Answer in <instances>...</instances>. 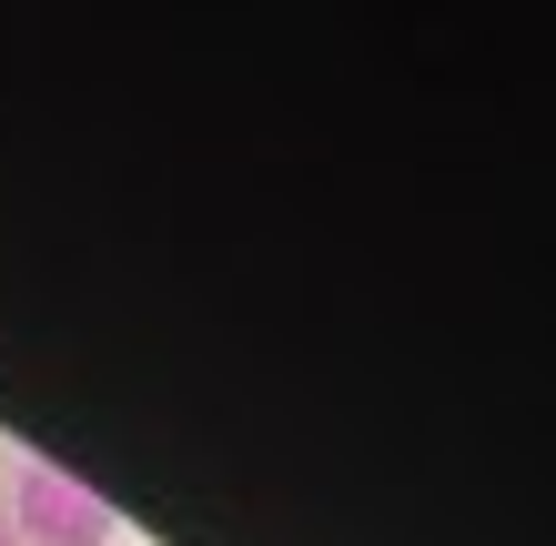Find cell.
Listing matches in <instances>:
<instances>
[{
    "mask_svg": "<svg viewBox=\"0 0 556 546\" xmlns=\"http://www.w3.org/2000/svg\"><path fill=\"white\" fill-rule=\"evenodd\" d=\"M0 546H21V536H11V526H0Z\"/></svg>",
    "mask_w": 556,
    "mask_h": 546,
    "instance_id": "7a4b0ae2",
    "label": "cell"
},
{
    "mask_svg": "<svg viewBox=\"0 0 556 546\" xmlns=\"http://www.w3.org/2000/svg\"><path fill=\"white\" fill-rule=\"evenodd\" d=\"M0 526H11L21 546H112V506L81 486V475H61L41 456H21L11 475H0Z\"/></svg>",
    "mask_w": 556,
    "mask_h": 546,
    "instance_id": "6da1fadb",
    "label": "cell"
}]
</instances>
